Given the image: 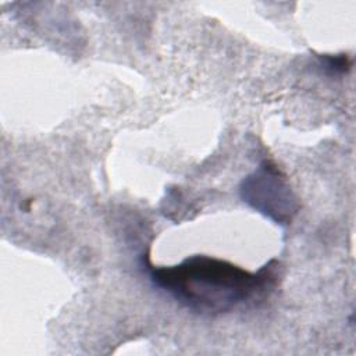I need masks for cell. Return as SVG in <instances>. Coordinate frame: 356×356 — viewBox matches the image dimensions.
<instances>
[{"label":"cell","instance_id":"obj_1","mask_svg":"<svg viewBox=\"0 0 356 356\" xmlns=\"http://www.w3.org/2000/svg\"><path fill=\"white\" fill-rule=\"evenodd\" d=\"M150 281L186 309L204 316L229 313L270 295L280 277V264L268 261L257 271L211 256H191L179 264H147Z\"/></svg>","mask_w":356,"mask_h":356},{"label":"cell","instance_id":"obj_2","mask_svg":"<svg viewBox=\"0 0 356 356\" xmlns=\"http://www.w3.org/2000/svg\"><path fill=\"white\" fill-rule=\"evenodd\" d=\"M243 202L280 224H288L298 210V202L285 177L271 161L259 168L241 184Z\"/></svg>","mask_w":356,"mask_h":356},{"label":"cell","instance_id":"obj_3","mask_svg":"<svg viewBox=\"0 0 356 356\" xmlns=\"http://www.w3.org/2000/svg\"><path fill=\"white\" fill-rule=\"evenodd\" d=\"M321 61L325 68H330L334 72H345L350 67V60H348L346 54H339V56H323Z\"/></svg>","mask_w":356,"mask_h":356}]
</instances>
